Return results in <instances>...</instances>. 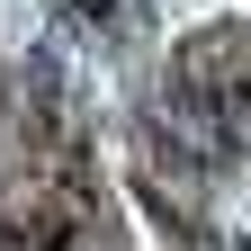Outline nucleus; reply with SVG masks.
Here are the masks:
<instances>
[{"label":"nucleus","mask_w":251,"mask_h":251,"mask_svg":"<svg viewBox=\"0 0 251 251\" xmlns=\"http://www.w3.org/2000/svg\"><path fill=\"white\" fill-rule=\"evenodd\" d=\"M72 9H81V18H117L126 0H72Z\"/></svg>","instance_id":"nucleus-1"}]
</instances>
